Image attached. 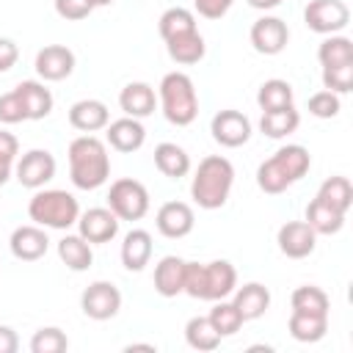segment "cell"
I'll list each match as a JSON object with an SVG mask.
<instances>
[{"label": "cell", "instance_id": "cell-1", "mask_svg": "<svg viewBox=\"0 0 353 353\" xmlns=\"http://www.w3.org/2000/svg\"><path fill=\"white\" fill-rule=\"evenodd\" d=\"M69 176L80 190H97L110 176V154L105 141L85 132L69 143Z\"/></svg>", "mask_w": 353, "mask_h": 353}, {"label": "cell", "instance_id": "cell-2", "mask_svg": "<svg viewBox=\"0 0 353 353\" xmlns=\"http://www.w3.org/2000/svg\"><path fill=\"white\" fill-rule=\"evenodd\" d=\"M309 165H312L309 149L301 143H287L256 168V185H259V190H265L270 196L284 193L290 185H295L298 179L306 176Z\"/></svg>", "mask_w": 353, "mask_h": 353}, {"label": "cell", "instance_id": "cell-3", "mask_svg": "<svg viewBox=\"0 0 353 353\" xmlns=\"http://www.w3.org/2000/svg\"><path fill=\"white\" fill-rule=\"evenodd\" d=\"M234 185V165L221 154H207L190 182V196L201 210H218L226 204Z\"/></svg>", "mask_w": 353, "mask_h": 353}, {"label": "cell", "instance_id": "cell-4", "mask_svg": "<svg viewBox=\"0 0 353 353\" xmlns=\"http://www.w3.org/2000/svg\"><path fill=\"white\" fill-rule=\"evenodd\" d=\"M237 287V270L226 259H212L207 265L201 262H185V287L190 298L199 301H221L232 295Z\"/></svg>", "mask_w": 353, "mask_h": 353}, {"label": "cell", "instance_id": "cell-5", "mask_svg": "<svg viewBox=\"0 0 353 353\" xmlns=\"http://www.w3.org/2000/svg\"><path fill=\"white\" fill-rule=\"evenodd\" d=\"M157 97H160V108L163 116L176 124V127H188L196 121L199 116V97H196V85L185 72H168L163 74L160 85H157Z\"/></svg>", "mask_w": 353, "mask_h": 353}, {"label": "cell", "instance_id": "cell-6", "mask_svg": "<svg viewBox=\"0 0 353 353\" xmlns=\"http://www.w3.org/2000/svg\"><path fill=\"white\" fill-rule=\"evenodd\" d=\"M28 215H30L33 223H39L44 229H61L63 232V229H69V226L77 223L80 204L66 190H58V188L39 190V193H33V199L28 204Z\"/></svg>", "mask_w": 353, "mask_h": 353}, {"label": "cell", "instance_id": "cell-7", "mask_svg": "<svg viewBox=\"0 0 353 353\" xmlns=\"http://www.w3.org/2000/svg\"><path fill=\"white\" fill-rule=\"evenodd\" d=\"M108 207L119 221H141L149 212V190L138 179H116L108 190Z\"/></svg>", "mask_w": 353, "mask_h": 353}, {"label": "cell", "instance_id": "cell-8", "mask_svg": "<svg viewBox=\"0 0 353 353\" xmlns=\"http://www.w3.org/2000/svg\"><path fill=\"white\" fill-rule=\"evenodd\" d=\"M303 22L309 30L331 36V33H339L342 28H347L350 8L342 0H309V6L303 8Z\"/></svg>", "mask_w": 353, "mask_h": 353}, {"label": "cell", "instance_id": "cell-9", "mask_svg": "<svg viewBox=\"0 0 353 353\" xmlns=\"http://www.w3.org/2000/svg\"><path fill=\"white\" fill-rule=\"evenodd\" d=\"M80 309L91 320H110L121 309V292L113 281H94L80 295Z\"/></svg>", "mask_w": 353, "mask_h": 353}, {"label": "cell", "instance_id": "cell-10", "mask_svg": "<svg viewBox=\"0 0 353 353\" xmlns=\"http://www.w3.org/2000/svg\"><path fill=\"white\" fill-rule=\"evenodd\" d=\"M14 174H17L22 188L39 190V188H44L55 176V157L47 149H30V152H25L17 160Z\"/></svg>", "mask_w": 353, "mask_h": 353}, {"label": "cell", "instance_id": "cell-11", "mask_svg": "<svg viewBox=\"0 0 353 353\" xmlns=\"http://www.w3.org/2000/svg\"><path fill=\"white\" fill-rule=\"evenodd\" d=\"M210 132H212L215 143H221L226 149H237V146L248 143V138H251V119L240 110H218L210 121Z\"/></svg>", "mask_w": 353, "mask_h": 353}, {"label": "cell", "instance_id": "cell-12", "mask_svg": "<svg viewBox=\"0 0 353 353\" xmlns=\"http://www.w3.org/2000/svg\"><path fill=\"white\" fill-rule=\"evenodd\" d=\"M154 223H157V232L168 240H179V237H188L196 226V215H193V207L185 204V201H165L160 204L157 215H154Z\"/></svg>", "mask_w": 353, "mask_h": 353}, {"label": "cell", "instance_id": "cell-13", "mask_svg": "<svg viewBox=\"0 0 353 353\" xmlns=\"http://www.w3.org/2000/svg\"><path fill=\"white\" fill-rule=\"evenodd\" d=\"M77 234L94 243H110L119 234V218L110 207H91L77 218Z\"/></svg>", "mask_w": 353, "mask_h": 353}, {"label": "cell", "instance_id": "cell-14", "mask_svg": "<svg viewBox=\"0 0 353 353\" xmlns=\"http://www.w3.org/2000/svg\"><path fill=\"white\" fill-rule=\"evenodd\" d=\"M290 41V28L279 17H259L251 25V44L262 55H279Z\"/></svg>", "mask_w": 353, "mask_h": 353}, {"label": "cell", "instance_id": "cell-15", "mask_svg": "<svg viewBox=\"0 0 353 353\" xmlns=\"http://www.w3.org/2000/svg\"><path fill=\"white\" fill-rule=\"evenodd\" d=\"M276 243H279V251L290 259H303L314 251L317 245V234L314 229L306 223V221H287L279 234H276Z\"/></svg>", "mask_w": 353, "mask_h": 353}, {"label": "cell", "instance_id": "cell-16", "mask_svg": "<svg viewBox=\"0 0 353 353\" xmlns=\"http://www.w3.org/2000/svg\"><path fill=\"white\" fill-rule=\"evenodd\" d=\"M36 72L41 80L58 83L74 72V52L66 44H47L36 52Z\"/></svg>", "mask_w": 353, "mask_h": 353}, {"label": "cell", "instance_id": "cell-17", "mask_svg": "<svg viewBox=\"0 0 353 353\" xmlns=\"http://www.w3.org/2000/svg\"><path fill=\"white\" fill-rule=\"evenodd\" d=\"M8 248L17 259L22 262H36L47 254L50 248V237L44 232V226L39 223H28V226H17L11 232V240H8Z\"/></svg>", "mask_w": 353, "mask_h": 353}, {"label": "cell", "instance_id": "cell-18", "mask_svg": "<svg viewBox=\"0 0 353 353\" xmlns=\"http://www.w3.org/2000/svg\"><path fill=\"white\" fill-rule=\"evenodd\" d=\"M105 141L116 149V152H138L146 143V130L141 124V119L124 116L116 121H108L105 127Z\"/></svg>", "mask_w": 353, "mask_h": 353}, {"label": "cell", "instance_id": "cell-19", "mask_svg": "<svg viewBox=\"0 0 353 353\" xmlns=\"http://www.w3.org/2000/svg\"><path fill=\"white\" fill-rule=\"evenodd\" d=\"M14 91H17V97L22 99L25 116H28L30 121L47 119V116L52 113L55 99H52V91H50L44 83H39V80H22Z\"/></svg>", "mask_w": 353, "mask_h": 353}, {"label": "cell", "instance_id": "cell-20", "mask_svg": "<svg viewBox=\"0 0 353 353\" xmlns=\"http://www.w3.org/2000/svg\"><path fill=\"white\" fill-rule=\"evenodd\" d=\"M119 105H121L124 116L146 119V116H152L154 108H157V94H154V88H152L149 83L135 80V83H127V85L121 88V94H119Z\"/></svg>", "mask_w": 353, "mask_h": 353}, {"label": "cell", "instance_id": "cell-21", "mask_svg": "<svg viewBox=\"0 0 353 353\" xmlns=\"http://www.w3.org/2000/svg\"><path fill=\"white\" fill-rule=\"evenodd\" d=\"M108 121H110L108 105L99 99H77L69 108V124L80 132H99L108 127Z\"/></svg>", "mask_w": 353, "mask_h": 353}, {"label": "cell", "instance_id": "cell-22", "mask_svg": "<svg viewBox=\"0 0 353 353\" xmlns=\"http://www.w3.org/2000/svg\"><path fill=\"white\" fill-rule=\"evenodd\" d=\"M152 259V234L146 229H130L121 243V265L132 273L143 270Z\"/></svg>", "mask_w": 353, "mask_h": 353}, {"label": "cell", "instance_id": "cell-23", "mask_svg": "<svg viewBox=\"0 0 353 353\" xmlns=\"http://www.w3.org/2000/svg\"><path fill=\"white\" fill-rule=\"evenodd\" d=\"M232 303L237 306V312L243 314V320H256V317H262V314L268 312V306H270V292H268L265 284L248 281V284H243V287H234Z\"/></svg>", "mask_w": 353, "mask_h": 353}, {"label": "cell", "instance_id": "cell-24", "mask_svg": "<svg viewBox=\"0 0 353 353\" xmlns=\"http://www.w3.org/2000/svg\"><path fill=\"white\" fill-rule=\"evenodd\" d=\"M185 287V259L168 254L154 265V290L163 298H174L179 295Z\"/></svg>", "mask_w": 353, "mask_h": 353}, {"label": "cell", "instance_id": "cell-25", "mask_svg": "<svg viewBox=\"0 0 353 353\" xmlns=\"http://www.w3.org/2000/svg\"><path fill=\"white\" fill-rule=\"evenodd\" d=\"M154 165L163 176L168 179H182L188 171H190V154L179 146V143H171V141H163L154 146Z\"/></svg>", "mask_w": 353, "mask_h": 353}, {"label": "cell", "instance_id": "cell-26", "mask_svg": "<svg viewBox=\"0 0 353 353\" xmlns=\"http://www.w3.org/2000/svg\"><path fill=\"white\" fill-rule=\"evenodd\" d=\"M58 256H61V262H63L69 270H74V273L88 270L91 262H94L91 243H88L85 237H80V234H66V237H61V240H58Z\"/></svg>", "mask_w": 353, "mask_h": 353}, {"label": "cell", "instance_id": "cell-27", "mask_svg": "<svg viewBox=\"0 0 353 353\" xmlns=\"http://www.w3.org/2000/svg\"><path fill=\"white\" fill-rule=\"evenodd\" d=\"M165 50L171 55V61L182 63V66H190V63H199L207 52V44H204V36L199 30H190V33H182V36H174L165 41Z\"/></svg>", "mask_w": 353, "mask_h": 353}, {"label": "cell", "instance_id": "cell-28", "mask_svg": "<svg viewBox=\"0 0 353 353\" xmlns=\"http://www.w3.org/2000/svg\"><path fill=\"white\" fill-rule=\"evenodd\" d=\"M287 328H290V336L298 339V342H320L328 331V314L292 312Z\"/></svg>", "mask_w": 353, "mask_h": 353}, {"label": "cell", "instance_id": "cell-29", "mask_svg": "<svg viewBox=\"0 0 353 353\" xmlns=\"http://www.w3.org/2000/svg\"><path fill=\"white\" fill-rule=\"evenodd\" d=\"M306 223L314 229V234H336L345 226V212L328 207L314 196V201H309L306 207Z\"/></svg>", "mask_w": 353, "mask_h": 353}, {"label": "cell", "instance_id": "cell-30", "mask_svg": "<svg viewBox=\"0 0 353 353\" xmlns=\"http://www.w3.org/2000/svg\"><path fill=\"white\" fill-rule=\"evenodd\" d=\"M301 124V113L295 110V105L281 108V110H262L259 119V130L268 138H287L290 132H295Z\"/></svg>", "mask_w": 353, "mask_h": 353}, {"label": "cell", "instance_id": "cell-31", "mask_svg": "<svg viewBox=\"0 0 353 353\" xmlns=\"http://www.w3.org/2000/svg\"><path fill=\"white\" fill-rule=\"evenodd\" d=\"M317 199L325 201L328 207H334V210H339V212L347 215V210L353 207V185H350L347 176H328V179L320 185Z\"/></svg>", "mask_w": 353, "mask_h": 353}, {"label": "cell", "instance_id": "cell-32", "mask_svg": "<svg viewBox=\"0 0 353 353\" xmlns=\"http://www.w3.org/2000/svg\"><path fill=\"white\" fill-rule=\"evenodd\" d=\"M256 105L262 110H281L292 105V85L281 77H270L256 91Z\"/></svg>", "mask_w": 353, "mask_h": 353}, {"label": "cell", "instance_id": "cell-33", "mask_svg": "<svg viewBox=\"0 0 353 353\" xmlns=\"http://www.w3.org/2000/svg\"><path fill=\"white\" fill-rule=\"evenodd\" d=\"M157 30H160L163 41H168V39H174V36H182V33H190V30H199V28H196L193 11H188V8H182V6H174V8H165V11L160 14Z\"/></svg>", "mask_w": 353, "mask_h": 353}, {"label": "cell", "instance_id": "cell-34", "mask_svg": "<svg viewBox=\"0 0 353 353\" xmlns=\"http://www.w3.org/2000/svg\"><path fill=\"white\" fill-rule=\"evenodd\" d=\"M185 342L193 350H215L221 345V334L212 328L210 317H190L185 325Z\"/></svg>", "mask_w": 353, "mask_h": 353}, {"label": "cell", "instance_id": "cell-35", "mask_svg": "<svg viewBox=\"0 0 353 353\" xmlns=\"http://www.w3.org/2000/svg\"><path fill=\"white\" fill-rule=\"evenodd\" d=\"M317 58L323 66H339V63H353V41L347 36L331 33L328 39L320 41Z\"/></svg>", "mask_w": 353, "mask_h": 353}, {"label": "cell", "instance_id": "cell-36", "mask_svg": "<svg viewBox=\"0 0 353 353\" xmlns=\"http://www.w3.org/2000/svg\"><path fill=\"white\" fill-rule=\"evenodd\" d=\"M207 317H210L212 328L221 334V339H223V336L237 334V331L243 328V323H245V320H243V314L237 312V306H234L232 301H223V298H221V301H215V306L210 309V314H207Z\"/></svg>", "mask_w": 353, "mask_h": 353}, {"label": "cell", "instance_id": "cell-37", "mask_svg": "<svg viewBox=\"0 0 353 353\" xmlns=\"http://www.w3.org/2000/svg\"><path fill=\"white\" fill-rule=\"evenodd\" d=\"M292 312H309V314H328V295L314 287V284H303L295 287L290 295Z\"/></svg>", "mask_w": 353, "mask_h": 353}, {"label": "cell", "instance_id": "cell-38", "mask_svg": "<svg viewBox=\"0 0 353 353\" xmlns=\"http://www.w3.org/2000/svg\"><path fill=\"white\" fill-rule=\"evenodd\" d=\"M69 347V339L61 328L55 325H47V328H39L30 339V350L33 353H63Z\"/></svg>", "mask_w": 353, "mask_h": 353}, {"label": "cell", "instance_id": "cell-39", "mask_svg": "<svg viewBox=\"0 0 353 353\" xmlns=\"http://www.w3.org/2000/svg\"><path fill=\"white\" fill-rule=\"evenodd\" d=\"M323 85L334 94H347L353 88V63L323 66Z\"/></svg>", "mask_w": 353, "mask_h": 353}, {"label": "cell", "instance_id": "cell-40", "mask_svg": "<svg viewBox=\"0 0 353 353\" xmlns=\"http://www.w3.org/2000/svg\"><path fill=\"white\" fill-rule=\"evenodd\" d=\"M339 108H342L339 94H334V91H328V88L309 97V113L317 116V119H334V116L339 113Z\"/></svg>", "mask_w": 353, "mask_h": 353}, {"label": "cell", "instance_id": "cell-41", "mask_svg": "<svg viewBox=\"0 0 353 353\" xmlns=\"http://www.w3.org/2000/svg\"><path fill=\"white\" fill-rule=\"evenodd\" d=\"M0 121H3V124H19V121H28L25 108H22V99L17 97V91H8V94L0 97Z\"/></svg>", "mask_w": 353, "mask_h": 353}, {"label": "cell", "instance_id": "cell-42", "mask_svg": "<svg viewBox=\"0 0 353 353\" xmlns=\"http://www.w3.org/2000/svg\"><path fill=\"white\" fill-rule=\"evenodd\" d=\"M91 11H94V6L88 0H55V14L61 19H69V22H80Z\"/></svg>", "mask_w": 353, "mask_h": 353}, {"label": "cell", "instance_id": "cell-43", "mask_svg": "<svg viewBox=\"0 0 353 353\" xmlns=\"http://www.w3.org/2000/svg\"><path fill=\"white\" fill-rule=\"evenodd\" d=\"M232 3L234 0H193L199 17H204V19H221L232 8Z\"/></svg>", "mask_w": 353, "mask_h": 353}, {"label": "cell", "instance_id": "cell-44", "mask_svg": "<svg viewBox=\"0 0 353 353\" xmlns=\"http://www.w3.org/2000/svg\"><path fill=\"white\" fill-rule=\"evenodd\" d=\"M17 58H19V47H17L11 39H3V36H0V74L8 72V69L17 63Z\"/></svg>", "mask_w": 353, "mask_h": 353}, {"label": "cell", "instance_id": "cell-45", "mask_svg": "<svg viewBox=\"0 0 353 353\" xmlns=\"http://www.w3.org/2000/svg\"><path fill=\"white\" fill-rule=\"evenodd\" d=\"M17 154H19V141H17L11 132L0 130V157L14 163V160H17Z\"/></svg>", "mask_w": 353, "mask_h": 353}, {"label": "cell", "instance_id": "cell-46", "mask_svg": "<svg viewBox=\"0 0 353 353\" xmlns=\"http://www.w3.org/2000/svg\"><path fill=\"white\" fill-rule=\"evenodd\" d=\"M17 347H19L17 331L8 325H0V353H17Z\"/></svg>", "mask_w": 353, "mask_h": 353}, {"label": "cell", "instance_id": "cell-47", "mask_svg": "<svg viewBox=\"0 0 353 353\" xmlns=\"http://www.w3.org/2000/svg\"><path fill=\"white\" fill-rule=\"evenodd\" d=\"M11 171H14V163H11V160H3V157H0V185H6V182H8Z\"/></svg>", "mask_w": 353, "mask_h": 353}, {"label": "cell", "instance_id": "cell-48", "mask_svg": "<svg viewBox=\"0 0 353 353\" xmlns=\"http://www.w3.org/2000/svg\"><path fill=\"white\" fill-rule=\"evenodd\" d=\"M251 8H259V11H268V8H276L281 0H245Z\"/></svg>", "mask_w": 353, "mask_h": 353}, {"label": "cell", "instance_id": "cell-49", "mask_svg": "<svg viewBox=\"0 0 353 353\" xmlns=\"http://www.w3.org/2000/svg\"><path fill=\"white\" fill-rule=\"evenodd\" d=\"M124 350H127V353H132V350H149V353H154L157 347H154V345H138V342H135V345H127Z\"/></svg>", "mask_w": 353, "mask_h": 353}, {"label": "cell", "instance_id": "cell-50", "mask_svg": "<svg viewBox=\"0 0 353 353\" xmlns=\"http://www.w3.org/2000/svg\"><path fill=\"white\" fill-rule=\"evenodd\" d=\"M88 3H91V6H94V8H99V6H110V3H113V0H88Z\"/></svg>", "mask_w": 353, "mask_h": 353}]
</instances>
